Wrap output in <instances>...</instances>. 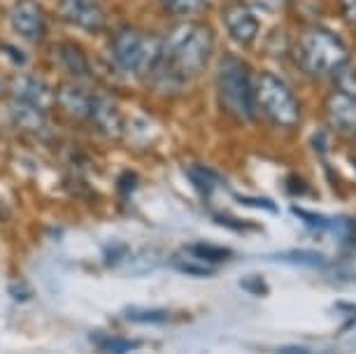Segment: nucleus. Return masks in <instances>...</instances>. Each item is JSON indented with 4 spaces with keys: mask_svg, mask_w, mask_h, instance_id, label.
Returning <instances> with one entry per match:
<instances>
[{
    "mask_svg": "<svg viewBox=\"0 0 356 354\" xmlns=\"http://www.w3.org/2000/svg\"><path fill=\"white\" fill-rule=\"evenodd\" d=\"M217 93L224 110L238 122H250L254 117V93L252 77L247 65L238 56L226 54L221 56L217 70Z\"/></svg>",
    "mask_w": 356,
    "mask_h": 354,
    "instance_id": "7ed1b4c3",
    "label": "nucleus"
},
{
    "mask_svg": "<svg viewBox=\"0 0 356 354\" xmlns=\"http://www.w3.org/2000/svg\"><path fill=\"white\" fill-rule=\"evenodd\" d=\"M12 91H15V100H22V103H29L33 108L44 110L47 105L51 103V91L42 79L33 77V75H22L15 79L12 84Z\"/></svg>",
    "mask_w": 356,
    "mask_h": 354,
    "instance_id": "9b49d317",
    "label": "nucleus"
},
{
    "mask_svg": "<svg viewBox=\"0 0 356 354\" xmlns=\"http://www.w3.org/2000/svg\"><path fill=\"white\" fill-rule=\"evenodd\" d=\"M254 105L264 110V115L282 129H293L300 122V105L293 91L273 72H259L252 82Z\"/></svg>",
    "mask_w": 356,
    "mask_h": 354,
    "instance_id": "20e7f679",
    "label": "nucleus"
},
{
    "mask_svg": "<svg viewBox=\"0 0 356 354\" xmlns=\"http://www.w3.org/2000/svg\"><path fill=\"white\" fill-rule=\"evenodd\" d=\"M124 317L136 324H163L170 319V315L161 308H129L124 312Z\"/></svg>",
    "mask_w": 356,
    "mask_h": 354,
    "instance_id": "a211bd4d",
    "label": "nucleus"
},
{
    "mask_svg": "<svg viewBox=\"0 0 356 354\" xmlns=\"http://www.w3.org/2000/svg\"><path fill=\"white\" fill-rule=\"evenodd\" d=\"M212 31L203 24H182L163 40L161 68L177 82H191L205 70L212 56Z\"/></svg>",
    "mask_w": 356,
    "mask_h": 354,
    "instance_id": "f257e3e1",
    "label": "nucleus"
},
{
    "mask_svg": "<svg viewBox=\"0 0 356 354\" xmlns=\"http://www.w3.org/2000/svg\"><path fill=\"white\" fill-rule=\"evenodd\" d=\"M172 266L177 268L179 273H186V275H196V277H210L212 275V268L210 266H203V264H193L189 262L184 255H179V257H175L172 259Z\"/></svg>",
    "mask_w": 356,
    "mask_h": 354,
    "instance_id": "412c9836",
    "label": "nucleus"
},
{
    "mask_svg": "<svg viewBox=\"0 0 356 354\" xmlns=\"http://www.w3.org/2000/svg\"><path fill=\"white\" fill-rule=\"evenodd\" d=\"M275 262H284V264H296V266H307V268H324L326 259L319 252L312 250H291V252H282V255L273 257Z\"/></svg>",
    "mask_w": 356,
    "mask_h": 354,
    "instance_id": "2eb2a0df",
    "label": "nucleus"
},
{
    "mask_svg": "<svg viewBox=\"0 0 356 354\" xmlns=\"http://www.w3.org/2000/svg\"><path fill=\"white\" fill-rule=\"evenodd\" d=\"M91 100L93 93L86 91L82 84H65L56 91V103H61V108L77 119H89Z\"/></svg>",
    "mask_w": 356,
    "mask_h": 354,
    "instance_id": "f8f14e48",
    "label": "nucleus"
},
{
    "mask_svg": "<svg viewBox=\"0 0 356 354\" xmlns=\"http://www.w3.org/2000/svg\"><path fill=\"white\" fill-rule=\"evenodd\" d=\"M100 347H103L107 354H126V352L136 350L138 345L133 343V340H126V338H110V340H105Z\"/></svg>",
    "mask_w": 356,
    "mask_h": 354,
    "instance_id": "5701e85b",
    "label": "nucleus"
},
{
    "mask_svg": "<svg viewBox=\"0 0 356 354\" xmlns=\"http://www.w3.org/2000/svg\"><path fill=\"white\" fill-rule=\"evenodd\" d=\"M340 12L347 22L356 24V0H340Z\"/></svg>",
    "mask_w": 356,
    "mask_h": 354,
    "instance_id": "393cba45",
    "label": "nucleus"
},
{
    "mask_svg": "<svg viewBox=\"0 0 356 354\" xmlns=\"http://www.w3.org/2000/svg\"><path fill=\"white\" fill-rule=\"evenodd\" d=\"M56 61L58 65L70 72L72 77H91V63H89V56H86V51L82 49L79 45L75 42H61L56 45Z\"/></svg>",
    "mask_w": 356,
    "mask_h": 354,
    "instance_id": "ddd939ff",
    "label": "nucleus"
},
{
    "mask_svg": "<svg viewBox=\"0 0 356 354\" xmlns=\"http://www.w3.org/2000/svg\"><path fill=\"white\" fill-rule=\"evenodd\" d=\"M112 56L117 65L133 75H152L163 63V40L136 29H119L112 35Z\"/></svg>",
    "mask_w": 356,
    "mask_h": 354,
    "instance_id": "f03ea898",
    "label": "nucleus"
},
{
    "mask_svg": "<svg viewBox=\"0 0 356 354\" xmlns=\"http://www.w3.org/2000/svg\"><path fill=\"white\" fill-rule=\"evenodd\" d=\"M326 115L335 131L356 140V96L333 93L326 103Z\"/></svg>",
    "mask_w": 356,
    "mask_h": 354,
    "instance_id": "1a4fd4ad",
    "label": "nucleus"
},
{
    "mask_svg": "<svg viewBox=\"0 0 356 354\" xmlns=\"http://www.w3.org/2000/svg\"><path fill=\"white\" fill-rule=\"evenodd\" d=\"M224 26H226L228 35L240 45H252L254 40H257L259 29H261L257 15L240 3L228 5L224 10Z\"/></svg>",
    "mask_w": 356,
    "mask_h": 354,
    "instance_id": "6e6552de",
    "label": "nucleus"
},
{
    "mask_svg": "<svg viewBox=\"0 0 356 354\" xmlns=\"http://www.w3.org/2000/svg\"><path fill=\"white\" fill-rule=\"evenodd\" d=\"M217 219H219L221 224L231 226V229H238V231H247V229H254V224H245V222H238V219H226V217H221V215H217Z\"/></svg>",
    "mask_w": 356,
    "mask_h": 354,
    "instance_id": "bb28decb",
    "label": "nucleus"
},
{
    "mask_svg": "<svg viewBox=\"0 0 356 354\" xmlns=\"http://www.w3.org/2000/svg\"><path fill=\"white\" fill-rule=\"evenodd\" d=\"M238 200L243 205H254V208H266V210H273V212L277 210L275 208V203H270V200H257V198H243V196H240Z\"/></svg>",
    "mask_w": 356,
    "mask_h": 354,
    "instance_id": "a878e982",
    "label": "nucleus"
},
{
    "mask_svg": "<svg viewBox=\"0 0 356 354\" xmlns=\"http://www.w3.org/2000/svg\"><path fill=\"white\" fill-rule=\"evenodd\" d=\"M168 12L177 17H191L205 8V0H161Z\"/></svg>",
    "mask_w": 356,
    "mask_h": 354,
    "instance_id": "aec40b11",
    "label": "nucleus"
},
{
    "mask_svg": "<svg viewBox=\"0 0 356 354\" xmlns=\"http://www.w3.org/2000/svg\"><path fill=\"white\" fill-rule=\"evenodd\" d=\"M333 82L338 86V93H347V96H356V70L349 63H342L340 68L333 72Z\"/></svg>",
    "mask_w": 356,
    "mask_h": 354,
    "instance_id": "6ab92c4d",
    "label": "nucleus"
},
{
    "mask_svg": "<svg viewBox=\"0 0 356 354\" xmlns=\"http://www.w3.org/2000/svg\"><path fill=\"white\" fill-rule=\"evenodd\" d=\"M156 264H159L156 255H152V252H145L143 257L138 255V257L129 264V273H133V275H140V273H149Z\"/></svg>",
    "mask_w": 356,
    "mask_h": 354,
    "instance_id": "4be33fe9",
    "label": "nucleus"
},
{
    "mask_svg": "<svg viewBox=\"0 0 356 354\" xmlns=\"http://www.w3.org/2000/svg\"><path fill=\"white\" fill-rule=\"evenodd\" d=\"M186 252H189L191 257H196L200 262H207V264H224L233 257L231 250L219 247V245H210V243H193L186 247Z\"/></svg>",
    "mask_w": 356,
    "mask_h": 354,
    "instance_id": "4468645a",
    "label": "nucleus"
},
{
    "mask_svg": "<svg viewBox=\"0 0 356 354\" xmlns=\"http://www.w3.org/2000/svg\"><path fill=\"white\" fill-rule=\"evenodd\" d=\"M3 91H5V82H3V77H0V96H3Z\"/></svg>",
    "mask_w": 356,
    "mask_h": 354,
    "instance_id": "c85d7f7f",
    "label": "nucleus"
},
{
    "mask_svg": "<svg viewBox=\"0 0 356 354\" xmlns=\"http://www.w3.org/2000/svg\"><path fill=\"white\" fill-rule=\"evenodd\" d=\"M58 10L65 22L84 31H100L105 26V10L98 0H61Z\"/></svg>",
    "mask_w": 356,
    "mask_h": 354,
    "instance_id": "0eeeda50",
    "label": "nucleus"
},
{
    "mask_svg": "<svg viewBox=\"0 0 356 354\" xmlns=\"http://www.w3.org/2000/svg\"><path fill=\"white\" fill-rule=\"evenodd\" d=\"M277 354H310V352L300 345H284V347H280Z\"/></svg>",
    "mask_w": 356,
    "mask_h": 354,
    "instance_id": "cd10ccee",
    "label": "nucleus"
},
{
    "mask_svg": "<svg viewBox=\"0 0 356 354\" xmlns=\"http://www.w3.org/2000/svg\"><path fill=\"white\" fill-rule=\"evenodd\" d=\"M189 179H191V184L203 193V196H210V193L219 186L217 172H212L210 168H205V166H191Z\"/></svg>",
    "mask_w": 356,
    "mask_h": 354,
    "instance_id": "dca6fc26",
    "label": "nucleus"
},
{
    "mask_svg": "<svg viewBox=\"0 0 356 354\" xmlns=\"http://www.w3.org/2000/svg\"><path fill=\"white\" fill-rule=\"evenodd\" d=\"M10 24L19 38L38 42L44 35V12L38 0H17L10 12Z\"/></svg>",
    "mask_w": 356,
    "mask_h": 354,
    "instance_id": "423d86ee",
    "label": "nucleus"
},
{
    "mask_svg": "<svg viewBox=\"0 0 356 354\" xmlns=\"http://www.w3.org/2000/svg\"><path fill=\"white\" fill-rule=\"evenodd\" d=\"M349 49L345 40L328 29H312L303 33L298 45V61L310 75H331L335 68L347 63Z\"/></svg>",
    "mask_w": 356,
    "mask_h": 354,
    "instance_id": "39448f33",
    "label": "nucleus"
},
{
    "mask_svg": "<svg viewBox=\"0 0 356 354\" xmlns=\"http://www.w3.org/2000/svg\"><path fill=\"white\" fill-rule=\"evenodd\" d=\"M89 119L100 133H105L107 138H119V136H122V131H124L122 112H119L117 103H114L112 98H107V96H93Z\"/></svg>",
    "mask_w": 356,
    "mask_h": 354,
    "instance_id": "9d476101",
    "label": "nucleus"
},
{
    "mask_svg": "<svg viewBox=\"0 0 356 354\" xmlns=\"http://www.w3.org/2000/svg\"><path fill=\"white\" fill-rule=\"evenodd\" d=\"M12 117L19 126H26V129H38L42 124V110L33 108L29 103H22V100H15L12 105Z\"/></svg>",
    "mask_w": 356,
    "mask_h": 354,
    "instance_id": "f3484780",
    "label": "nucleus"
},
{
    "mask_svg": "<svg viewBox=\"0 0 356 354\" xmlns=\"http://www.w3.org/2000/svg\"><path fill=\"white\" fill-rule=\"evenodd\" d=\"M293 212L300 219H303V222L310 224V226H326L328 224V219L326 217H319L317 212H305V210H300V208H293Z\"/></svg>",
    "mask_w": 356,
    "mask_h": 354,
    "instance_id": "b1692460",
    "label": "nucleus"
}]
</instances>
